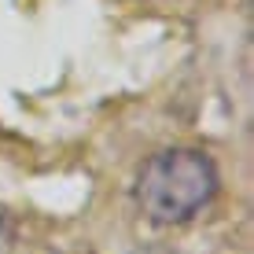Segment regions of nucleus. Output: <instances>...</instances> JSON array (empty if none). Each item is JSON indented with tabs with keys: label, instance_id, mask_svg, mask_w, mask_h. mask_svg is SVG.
Instances as JSON below:
<instances>
[{
	"label": "nucleus",
	"instance_id": "f03ea898",
	"mask_svg": "<svg viewBox=\"0 0 254 254\" xmlns=\"http://www.w3.org/2000/svg\"><path fill=\"white\" fill-rule=\"evenodd\" d=\"M140 254H173V251H166V247H151V251H140Z\"/></svg>",
	"mask_w": 254,
	"mask_h": 254
},
{
	"label": "nucleus",
	"instance_id": "f257e3e1",
	"mask_svg": "<svg viewBox=\"0 0 254 254\" xmlns=\"http://www.w3.org/2000/svg\"><path fill=\"white\" fill-rule=\"evenodd\" d=\"M217 166L199 147H166L140 170L136 199L151 221L185 225L217 195Z\"/></svg>",
	"mask_w": 254,
	"mask_h": 254
}]
</instances>
